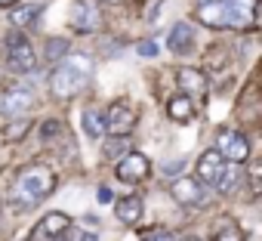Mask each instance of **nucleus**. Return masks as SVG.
<instances>
[{
	"label": "nucleus",
	"mask_w": 262,
	"mask_h": 241,
	"mask_svg": "<svg viewBox=\"0 0 262 241\" xmlns=\"http://www.w3.org/2000/svg\"><path fill=\"white\" fill-rule=\"evenodd\" d=\"M256 13V0H207L198 7V22L216 31L225 28H247Z\"/></svg>",
	"instance_id": "obj_2"
},
{
	"label": "nucleus",
	"mask_w": 262,
	"mask_h": 241,
	"mask_svg": "<svg viewBox=\"0 0 262 241\" xmlns=\"http://www.w3.org/2000/svg\"><path fill=\"white\" fill-rule=\"evenodd\" d=\"M201 4H207V0H201Z\"/></svg>",
	"instance_id": "obj_31"
},
{
	"label": "nucleus",
	"mask_w": 262,
	"mask_h": 241,
	"mask_svg": "<svg viewBox=\"0 0 262 241\" xmlns=\"http://www.w3.org/2000/svg\"><path fill=\"white\" fill-rule=\"evenodd\" d=\"M167 114H170L173 120H179V124H188V120L194 117V102H191V96H185V93L173 96V99L167 102Z\"/></svg>",
	"instance_id": "obj_16"
},
{
	"label": "nucleus",
	"mask_w": 262,
	"mask_h": 241,
	"mask_svg": "<svg viewBox=\"0 0 262 241\" xmlns=\"http://www.w3.org/2000/svg\"><path fill=\"white\" fill-rule=\"evenodd\" d=\"M83 133H86L90 139H99V136L105 133V120H102V114H99L96 108H86V111H83Z\"/></svg>",
	"instance_id": "obj_19"
},
{
	"label": "nucleus",
	"mask_w": 262,
	"mask_h": 241,
	"mask_svg": "<svg viewBox=\"0 0 262 241\" xmlns=\"http://www.w3.org/2000/svg\"><path fill=\"white\" fill-rule=\"evenodd\" d=\"M241 164H234V161H228L225 164V170H222V176H219V183H216V189L222 192V195H234L237 192V186H241Z\"/></svg>",
	"instance_id": "obj_17"
},
{
	"label": "nucleus",
	"mask_w": 262,
	"mask_h": 241,
	"mask_svg": "<svg viewBox=\"0 0 262 241\" xmlns=\"http://www.w3.org/2000/svg\"><path fill=\"white\" fill-rule=\"evenodd\" d=\"M65 53H68V41H62V37H53V41L47 44V59H50V62H59Z\"/></svg>",
	"instance_id": "obj_23"
},
{
	"label": "nucleus",
	"mask_w": 262,
	"mask_h": 241,
	"mask_svg": "<svg viewBox=\"0 0 262 241\" xmlns=\"http://www.w3.org/2000/svg\"><path fill=\"white\" fill-rule=\"evenodd\" d=\"M102 25H105V16L99 0H77L71 7V28L77 34H96L102 31Z\"/></svg>",
	"instance_id": "obj_6"
},
{
	"label": "nucleus",
	"mask_w": 262,
	"mask_h": 241,
	"mask_svg": "<svg viewBox=\"0 0 262 241\" xmlns=\"http://www.w3.org/2000/svg\"><path fill=\"white\" fill-rule=\"evenodd\" d=\"M68 226H71V216L62 213V210H53V213H47V216L34 226L31 241H59V238H65Z\"/></svg>",
	"instance_id": "obj_11"
},
{
	"label": "nucleus",
	"mask_w": 262,
	"mask_h": 241,
	"mask_svg": "<svg viewBox=\"0 0 262 241\" xmlns=\"http://www.w3.org/2000/svg\"><path fill=\"white\" fill-rule=\"evenodd\" d=\"M142 210H145V204H142L139 195H126V198H117V201H114V213H117V219H120L123 226L139 223V219H142Z\"/></svg>",
	"instance_id": "obj_15"
},
{
	"label": "nucleus",
	"mask_w": 262,
	"mask_h": 241,
	"mask_svg": "<svg viewBox=\"0 0 262 241\" xmlns=\"http://www.w3.org/2000/svg\"><path fill=\"white\" fill-rule=\"evenodd\" d=\"M28 130H31V120L28 117H10V124L4 130V139L7 143H22L28 136Z\"/></svg>",
	"instance_id": "obj_18"
},
{
	"label": "nucleus",
	"mask_w": 262,
	"mask_h": 241,
	"mask_svg": "<svg viewBox=\"0 0 262 241\" xmlns=\"http://www.w3.org/2000/svg\"><path fill=\"white\" fill-rule=\"evenodd\" d=\"M225 164H228V161L219 155V149H207V152L198 158V179H201L207 189H216V183H219Z\"/></svg>",
	"instance_id": "obj_12"
},
{
	"label": "nucleus",
	"mask_w": 262,
	"mask_h": 241,
	"mask_svg": "<svg viewBox=\"0 0 262 241\" xmlns=\"http://www.w3.org/2000/svg\"><path fill=\"white\" fill-rule=\"evenodd\" d=\"M176 84H179V90H182L185 96H201V93H207V74H204L201 68H191V65H182V68L176 71Z\"/></svg>",
	"instance_id": "obj_14"
},
{
	"label": "nucleus",
	"mask_w": 262,
	"mask_h": 241,
	"mask_svg": "<svg viewBox=\"0 0 262 241\" xmlns=\"http://www.w3.org/2000/svg\"><path fill=\"white\" fill-rule=\"evenodd\" d=\"M176 241H201V238H176Z\"/></svg>",
	"instance_id": "obj_30"
},
{
	"label": "nucleus",
	"mask_w": 262,
	"mask_h": 241,
	"mask_svg": "<svg viewBox=\"0 0 262 241\" xmlns=\"http://www.w3.org/2000/svg\"><path fill=\"white\" fill-rule=\"evenodd\" d=\"M90 77H93V59L83 53H65L50 74V93L56 99H74L86 90Z\"/></svg>",
	"instance_id": "obj_1"
},
{
	"label": "nucleus",
	"mask_w": 262,
	"mask_h": 241,
	"mask_svg": "<svg viewBox=\"0 0 262 241\" xmlns=\"http://www.w3.org/2000/svg\"><path fill=\"white\" fill-rule=\"evenodd\" d=\"M19 0H0V7H16Z\"/></svg>",
	"instance_id": "obj_29"
},
{
	"label": "nucleus",
	"mask_w": 262,
	"mask_h": 241,
	"mask_svg": "<svg viewBox=\"0 0 262 241\" xmlns=\"http://www.w3.org/2000/svg\"><path fill=\"white\" fill-rule=\"evenodd\" d=\"M7 65L16 74H31L37 68V56L31 50V44L25 41L22 31H10L7 34Z\"/></svg>",
	"instance_id": "obj_4"
},
{
	"label": "nucleus",
	"mask_w": 262,
	"mask_h": 241,
	"mask_svg": "<svg viewBox=\"0 0 262 241\" xmlns=\"http://www.w3.org/2000/svg\"><path fill=\"white\" fill-rule=\"evenodd\" d=\"M213 241H244V232H241L234 223H228V226H222V229L213 235Z\"/></svg>",
	"instance_id": "obj_24"
},
{
	"label": "nucleus",
	"mask_w": 262,
	"mask_h": 241,
	"mask_svg": "<svg viewBox=\"0 0 262 241\" xmlns=\"http://www.w3.org/2000/svg\"><path fill=\"white\" fill-rule=\"evenodd\" d=\"M170 195L182 204V207H204L210 201V189L198 179V176H179L170 186Z\"/></svg>",
	"instance_id": "obj_8"
},
{
	"label": "nucleus",
	"mask_w": 262,
	"mask_h": 241,
	"mask_svg": "<svg viewBox=\"0 0 262 241\" xmlns=\"http://www.w3.org/2000/svg\"><path fill=\"white\" fill-rule=\"evenodd\" d=\"M126 149H129V136H114V139H108V143H105L102 155H105L108 161H117L120 155H126Z\"/></svg>",
	"instance_id": "obj_20"
},
{
	"label": "nucleus",
	"mask_w": 262,
	"mask_h": 241,
	"mask_svg": "<svg viewBox=\"0 0 262 241\" xmlns=\"http://www.w3.org/2000/svg\"><path fill=\"white\" fill-rule=\"evenodd\" d=\"M148 173H151V161L142 152H126L114 164V176L120 183H129V186H139L142 179H148Z\"/></svg>",
	"instance_id": "obj_7"
},
{
	"label": "nucleus",
	"mask_w": 262,
	"mask_h": 241,
	"mask_svg": "<svg viewBox=\"0 0 262 241\" xmlns=\"http://www.w3.org/2000/svg\"><path fill=\"white\" fill-rule=\"evenodd\" d=\"M142 241H176V235H173V232H161V229H158V232H148Z\"/></svg>",
	"instance_id": "obj_26"
},
{
	"label": "nucleus",
	"mask_w": 262,
	"mask_h": 241,
	"mask_svg": "<svg viewBox=\"0 0 262 241\" xmlns=\"http://www.w3.org/2000/svg\"><path fill=\"white\" fill-rule=\"evenodd\" d=\"M102 120H105V130L111 136H129L133 127H136V108L126 99H114L108 105V111L102 114Z\"/></svg>",
	"instance_id": "obj_5"
},
{
	"label": "nucleus",
	"mask_w": 262,
	"mask_h": 241,
	"mask_svg": "<svg viewBox=\"0 0 262 241\" xmlns=\"http://www.w3.org/2000/svg\"><path fill=\"white\" fill-rule=\"evenodd\" d=\"M37 19V7L31 4V7H16L13 10V16H10V22L13 25H19V28H25V25H31Z\"/></svg>",
	"instance_id": "obj_21"
},
{
	"label": "nucleus",
	"mask_w": 262,
	"mask_h": 241,
	"mask_svg": "<svg viewBox=\"0 0 262 241\" xmlns=\"http://www.w3.org/2000/svg\"><path fill=\"white\" fill-rule=\"evenodd\" d=\"M68 232H71V241H99V235H96L93 229L86 232L83 226H74V223L68 226Z\"/></svg>",
	"instance_id": "obj_25"
},
{
	"label": "nucleus",
	"mask_w": 262,
	"mask_h": 241,
	"mask_svg": "<svg viewBox=\"0 0 262 241\" xmlns=\"http://www.w3.org/2000/svg\"><path fill=\"white\" fill-rule=\"evenodd\" d=\"M247 186H250V192H262V164L259 161H253V164H247Z\"/></svg>",
	"instance_id": "obj_22"
},
{
	"label": "nucleus",
	"mask_w": 262,
	"mask_h": 241,
	"mask_svg": "<svg viewBox=\"0 0 262 241\" xmlns=\"http://www.w3.org/2000/svg\"><path fill=\"white\" fill-rule=\"evenodd\" d=\"M139 56H148L151 59V56H158V47L151 41H145V44H139Z\"/></svg>",
	"instance_id": "obj_27"
},
{
	"label": "nucleus",
	"mask_w": 262,
	"mask_h": 241,
	"mask_svg": "<svg viewBox=\"0 0 262 241\" xmlns=\"http://www.w3.org/2000/svg\"><path fill=\"white\" fill-rule=\"evenodd\" d=\"M167 47H170L173 56H188L194 50V28L188 22H176L170 37H167Z\"/></svg>",
	"instance_id": "obj_13"
},
{
	"label": "nucleus",
	"mask_w": 262,
	"mask_h": 241,
	"mask_svg": "<svg viewBox=\"0 0 262 241\" xmlns=\"http://www.w3.org/2000/svg\"><path fill=\"white\" fill-rule=\"evenodd\" d=\"M99 201H102V204H111V189L102 186V189H99Z\"/></svg>",
	"instance_id": "obj_28"
},
{
	"label": "nucleus",
	"mask_w": 262,
	"mask_h": 241,
	"mask_svg": "<svg viewBox=\"0 0 262 241\" xmlns=\"http://www.w3.org/2000/svg\"><path fill=\"white\" fill-rule=\"evenodd\" d=\"M216 149H219V155L225 161H234V164H244L250 158V139L244 133H237V130H222Z\"/></svg>",
	"instance_id": "obj_10"
},
{
	"label": "nucleus",
	"mask_w": 262,
	"mask_h": 241,
	"mask_svg": "<svg viewBox=\"0 0 262 241\" xmlns=\"http://www.w3.org/2000/svg\"><path fill=\"white\" fill-rule=\"evenodd\" d=\"M56 189V173L47 164H28L13 183V210H31Z\"/></svg>",
	"instance_id": "obj_3"
},
{
	"label": "nucleus",
	"mask_w": 262,
	"mask_h": 241,
	"mask_svg": "<svg viewBox=\"0 0 262 241\" xmlns=\"http://www.w3.org/2000/svg\"><path fill=\"white\" fill-rule=\"evenodd\" d=\"M31 108H34V90L28 84L10 87L4 93V99H0V111H4L7 117H25Z\"/></svg>",
	"instance_id": "obj_9"
}]
</instances>
